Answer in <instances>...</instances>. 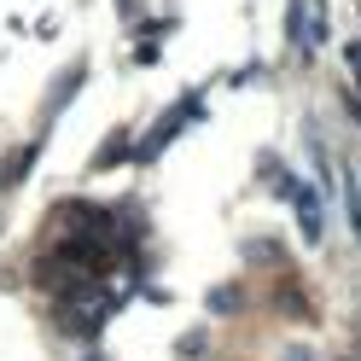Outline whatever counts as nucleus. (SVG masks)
Returning a JSON list of instances; mask_svg holds the SVG:
<instances>
[{
  "label": "nucleus",
  "instance_id": "f257e3e1",
  "mask_svg": "<svg viewBox=\"0 0 361 361\" xmlns=\"http://www.w3.org/2000/svg\"><path fill=\"white\" fill-rule=\"evenodd\" d=\"M286 192H291V204H298V221H303V233H309V239H321V204H314V192L303 187L298 175L286 180Z\"/></svg>",
  "mask_w": 361,
  "mask_h": 361
}]
</instances>
